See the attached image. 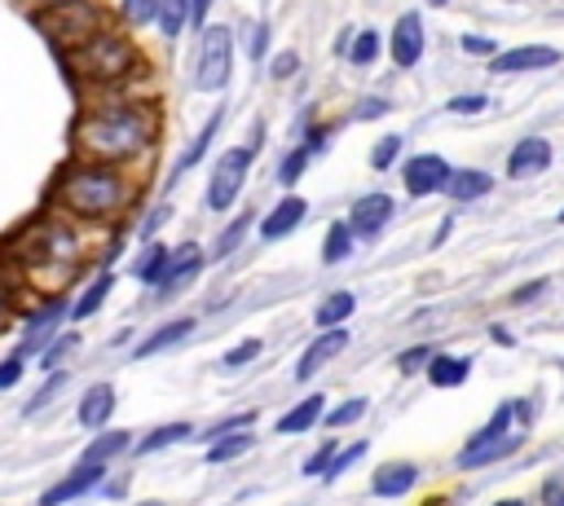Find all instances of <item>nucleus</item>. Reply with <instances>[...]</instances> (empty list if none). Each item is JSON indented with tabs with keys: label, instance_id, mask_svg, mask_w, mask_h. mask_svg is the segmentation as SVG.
Listing matches in <instances>:
<instances>
[{
	"label": "nucleus",
	"instance_id": "obj_21",
	"mask_svg": "<svg viewBox=\"0 0 564 506\" xmlns=\"http://www.w3.org/2000/svg\"><path fill=\"white\" fill-rule=\"evenodd\" d=\"M489 189H494V176H489V172H480V167H454V172H449V180H445V194H449L454 202L485 198Z\"/></svg>",
	"mask_w": 564,
	"mask_h": 506
},
{
	"label": "nucleus",
	"instance_id": "obj_41",
	"mask_svg": "<svg viewBox=\"0 0 564 506\" xmlns=\"http://www.w3.org/2000/svg\"><path fill=\"white\" fill-rule=\"evenodd\" d=\"M366 449H370L366 440H352V444H344L339 453H330V462H326V475H330V480H335V475H344V471H348V466H352V462H357Z\"/></svg>",
	"mask_w": 564,
	"mask_h": 506
},
{
	"label": "nucleus",
	"instance_id": "obj_1",
	"mask_svg": "<svg viewBox=\"0 0 564 506\" xmlns=\"http://www.w3.org/2000/svg\"><path fill=\"white\" fill-rule=\"evenodd\" d=\"M154 136H159V110L145 97H101L84 106L79 119L70 123L75 158L115 163V167H132L137 158H145L154 150Z\"/></svg>",
	"mask_w": 564,
	"mask_h": 506
},
{
	"label": "nucleus",
	"instance_id": "obj_24",
	"mask_svg": "<svg viewBox=\"0 0 564 506\" xmlns=\"http://www.w3.org/2000/svg\"><path fill=\"white\" fill-rule=\"evenodd\" d=\"M467 374H471V361H467V356H449V352H432V356H427V378H432V387H458Z\"/></svg>",
	"mask_w": 564,
	"mask_h": 506
},
{
	"label": "nucleus",
	"instance_id": "obj_20",
	"mask_svg": "<svg viewBox=\"0 0 564 506\" xmlns=\"http://www.w3.org/2000/svg\"><path fill=\"white\" fill-rule=\"evenodd\" d=\"M419 480V466L414 462H383L375 475H370V493L375 497H405Z\"/></svg>",
	"mask_w": 564,
	"mask_h": 506
},
{
	"label": "nucleus",
	"instance_id": "obj_47",
	"mask_svg": "<svg viewBox=\"0 0 564 506\" xmlns=\"http://www.w3.org/2000/svg\"><path fill=\"white\" fill-rule=\"evenodd\" d=\"M458 48L471 53V57H494V53H498L489 35H458Z\"/></svg>",
	"mask_w": 564,
	"mask_h": 506
},
{
	"label": "nucleus",
	"instance_id": "obj_4",
	"mask_svg": "<svg viewBox=\"0 0 564 506\" xmlns=\"http://www.w3.org/2000/svg\"><path fill=\"white\" fill-rule=\"evenodd\" d=\"M13 255L22 268L31 273H57V282L70 277V268H79L84 260V238L70 220H62L57 211L53 216H35L18 238H13Z\"/></svg>",
	"mask_w": 564,
	"mask_h": 506
},
{
	"label": "nucleus",
	"instance_id": "obj_52",
	"mask_svg": "<svg viewBox=\"0 0 564 506\" xmlns=\"http://www.w3.org/2000/svg\"><path fill=\"white\" fill-rule=\"evenodd\" d=\"M330 453H335V444H322V449H317V453H313V458L304 462V471H308V475H317V471H326V462H330Z\"/></svg>",
	"mask_w": 564,
	"mask_h": 506
},
{
	"label": "nucleus",
	"instance_id": "obj_7",
	"mask_svg": "<svg viewBox=\"0 0 564 506\" xmlns=\"http://www.w3.org/2000/svg\"><path fill=\"white\" fill-rule=\"evenodd\" d=\"M35 22H40V31L66 53L70 44H79L84 35H93L97 26H106V22H115V18H110L97 0H75V4H62V9H40Z\"/></svg>",
	"mask_w": 564,
	"mask_h": 506
},
{
	"label": "nucleus",
	"instance_id": "obj_53",
	"mask_svg": "<svg viewBox=\"0 0 564 506\" xmlns=\"http://www.w3.org/2000/svg\"><path fill=\"white\" fill-rule=\"evenodd\" d=\"M163 220H167V207H159V211H150V216H145V224H141V238L150 242V238H154V229H159Z\"/></svg>",
	"mask_w": 564,
	"mask_h": 506
},
{
	"label": "nucleus",
	"instance_id": "obj_37",
	"mask_svg": "<svg viewBox=\"0 0 564 506\" xmlns=\"http://www.w3.org/2000/svg\"><path fill=\"white\" fill-rule=\"evenodd\" d=\"M308 158H313V145H295V150L282 158V167H278V180H282V185H295V180L308 172Z\"/></svg>",
	"mask_w": 564,
	"mask_h": 506
},
{
	"label": "nucleus",
	"instance_id": "obj_26",
	"mask_svg": "<svg viewBox=\"0 0 564 506\" xmlns=\"http://www.w3.org/2000/svg\"><path fill=\"white\" fill-rule=\"evenodd\" d=\"M379 48H383V35H379L375 26H361V31H352L344 57H348L352 66H375V62H379Z\"/></svg>",
	"mask_w": 564,
	"mask_h": 506
},
{
	"label": "nucleus",
	"instance_id": "obj_59",
	"mask_svg": "<svg viewBox=\"0 0 564 506\" xmlns=\"http://www.w3.org/2000/svg\"><path fill=\"white\" fill-rule=\"evenodd\" d=\"M423 4H436V9H445V4H449V0H423Z\"/></svg>",
	"mask_w": 564,
	"mask_h": 506
},
{
	"label": "nucleus",
	"instance_id": "obj_46",
	"mask_svg": "<svg viewBox=\"0 0 564 506\" xmlns=\"http://www.w3.org/2000/svg\"><path fill=\"white\" fill-rule=\"evenodd\" d=\"M22 370H26V356H22V352L4 356V361H0V392H4V387H13V383L22 378Z\"/></svg>",
	"mask_w": 564,
	"mask_h": 506
},
{
	"label": "nucleus",
	"instance_id": "obj_29",
	"mask_svg": "<svg viewBox=\"0 0 564 506\" xmlns=\"http://www.w3.org/2000/svg\"><path fill=\"white\" fill-rule=\"evenodd\" d=\"M194 330V317H176V321H167V326H159L141 348H137V356H154V352H163V348H172V343H181L185 334Z\"/></svg>",
	"mask_w": 564,
	"mask_h": 506
},
{
	"label": "nucleus",
	"instance_id": "obj_10",
	"mask_svg": "<svg viewBox=\"0 0 564 506\" xmlns=\"http://www.w3.org/2000/svg\"><path fill=\"white\" fill-rule=\"evenodd\" d=\"M423 48H427L423 13H419V9H410V13H401V18L392 22V35H388V53H392V62H397L401 70H410V66H419Z\"/></svg>",
	"mask_w": 564,
	"mask_h": 506
},
{
	"label": "nucleus",
	"instance_id": "obj_39",
	"mask_svg": "<svg viewBox=\"0 0 564 506\" xmlns=\"http://www.w3.org/2000/svg\"><path fill=\"white\" fill-rule=\"evenodd\" d=\"M366 414V400L361 396H352V400H344V405H335L330 414H322V422L330 427V431H339V427H348V422H357Z\"/></svg>",
	"mask_w": 564,
	"mask_h": 506
},
{
	"label": "nucleus",
	"instance_id": "obj_14",
	"mask_svg": "<svg viewBox=\"0 0 564 506\" xmlns=\"http://www.w3.org/2000/svg\"><path fill=\"white\" fill-rule=\"evenodd\" d=\"M392 211H397V202H392L388 194H366V198L352 202V211H348L344 220H348L352 238H379V233L388 229Z\"/></svg>",
	"mask_w": 564,
	"mask_h": 506
},
{
	"label": "nucleus",
	"instance_id": "obj_6",
	"mask_svg": "<svg viewBox=\"0 0 564 506\" xmlns=\"http://www.w3.org/2000/svg\"><path fill=\"white\" fill-rule=\"evenodd\" d=\"M229 75H234V26L229 22H207L198 31V53H194L189 84L198 92H220V88H229Z\"/></svg>",
	"mask_w": 564,
	"mask_h": 506
},
{
	"label": "nucleus",
	"instance_id": "obj_2",
	"mask_svg": "<svg viewBox=\"0 0 564 506\" xmlns=\"http://www.w3.org/2000/svg\"><path fill=\"white\" fill-rule=\"evenodd\" d=\"M48 198H53V211H62V216H70L79 224H110L137 202V180H132L128 167L70 158L57 172Z\"/></svg>",
	"mask_w": 564,
	"mask_h": 506
},
{
	"label": "nucleus",
	"instance_id": "obj_8",
	"mask_svg": "<svg viewBox=\"0 0 564 506\" xmlns=\"http://www.w3.org/2000/svg\"><path fill=\"white\" fill-rule=\"evenodd\" d=\"M251 158H256V145H229L225 154H216L212 163V176H207V211H229V202H238L247 176H251Z\"/></svg>",
	"mask_w": 564,
	"mask_h": 506
},
{
	"label": "nucleus",
	"instance_id": "obj_13",
	"mask_svg": "<svg viewBox=\"0 0 564 506\" xmlns=\"http://www.w3.org/2000/svg\"><path fill=\"white\" fill-rule=\"evenodd\" d=\"M551 158H555L551 141L538 136V132H529V136H520V141L511 145V154H507V176H511V180H529V176L546 172Z\"/></svg>",
	"mask_w": 564,
	"mask_h": 506
},
{
	"label": "nucleus",
	"instance_id": "obj_3",
	"mask_svg": "<svg viewBox=\"0 0 564 506\" xmlns=\"http://www.w3.org/2000/svg\"><path fill=\"white\" fill-rule=\"evenodd\" d=\"M62 57H66V70L75 79L93 84V88H115V84H128L132 75L145 70V57L132 44V31L119 26V22L97 26L93 35H84L79 44H70Z\"/></svg>",
	"mask_w": 564,
	"mask_h": 506
},
{
	"label": "nucleus",
	"instance_id": "obj_25",
	"mask_svg": "<svg viewBox=\"0 0 564 506\" xmlns=\"http://www.w3.org/2000/svg\"><path fill=\"white\" fill-rule=\"evenodd\" d=\"M163 264H167V246L150 238V242L141 246V255L132 260V277H137V282H145V286H159V277H163Z\"/></svg>",
	"mask_w": 564,
	"mask_h": 506
},
{
	"label": "nucleus",
	"instance_id": "obj_16",
	"mask_svg": "<svg viewBox=\"0 0 564 506\" xmlns=\"http://www.w3.org/2000/svg\"><path fill=\"white\" fill-rule=\"evenodd\" d=\"M101 475H106V462H84V458H79V466H75L66 480H57L53 488L40 493V506H66V502L84 497L93 484H101Z\"/></svg>",
	"mask_w": 564,
	"mask_h": 506
},
{
	"label": "nucleus",
	"instance_id": "obj_15",
	"mask_svg": "<svg viewBox=\"0 0 564 506\" xmlns=\"http://www.w3.org/2000/svg\"><path fill=\"white\" fill-rule=\"evenodd\" d=\"M344 348H348V330H344V326H326V330L300 352V361H295V378H300V383L313 378V374H317L326 361H335Z\"/></svg>",
	"mask_w": 564,
	"mask_h": 506
},
{
	"label": "nucleus",
	"instance_id": "obj_12",
	"mask_svg": "<svg viewBox=\"0 0 564 506\" xmlns=\"http://www.w3.org/2000/svg\"><path fill=\"white\" fill-rule=\"evenodd\" d=\"M560 62V48L551 44H516V48H498L489 57V70L494 75H524V70H546Z\"/></svg>",
	"mask_w": 564,
	"mask_h": 506
},
{
	"label": "nucleus",
	"instance_id": "obj_36",
	"mask_svg": "<svg viewBox=\"0 0 564 506\" xmlns=\"http://www.w3.org/2000/svg\"><path fill=\"white\" fill-rule=\"evenodd\" d=\"M154 22V0H119V26L137 31Z\"/></svg>",
	"mask_w": 564,
	"mask_h": 506
},
{
	"label": "nucleus",
	"instance_id": "obj_38",
	"mask_svg": "<svg viewBox=\"0 0 564 506\" xmlns=\"http://www.w3.org/2000/svg\"><path fill=\"white\" fill-rule=\"evenodd\" d=\"M247 229H251V216H247V211H238V216L229 220V229L220 233V242L212 246V255H216V260H225L229 251H238V242H242V233H247Z\"/></svg>",
	"mask_w": 564,
	"mask_h": 506
},
{
	"label": "nucleus",
	"instance_id": "obj_35",
	"mask_svg": "<svg viewBox=\"0 0 564 506\" xmlns=\"http://www.w3.org/2000/svg\"><path fill=\"white\" fill-rule=\"evenodd\" d=\"M401 150H405V141H401L397 132L379 136V141H375V150H370V167H375V172H388V167H397Z\"/></svg>",
	"mask_w": 564,
	"mask_h": 506
},
{
	"label": "nucleus",
	"instance_id": "obj_19",
	"mask_svg": "<svg viewBox=\"0 0 564 506\" xmlns=\"http://www.w3.org/2000/svg\"><path fill=\"white\" fill-rule=\"evenodd\" d=\"M115 414V387L110 383H93L84 396H79V427L84 431H101Z\"/></svg>",
	"mask_w": 564,
	"mask_h": 506
},
{
	"label": "nucleus",
	"instance_id": "obj_5",
	"mask_svg": "<svg viewBox=\"0 0 564 506\" xmlns=\"http://www.w3.org/2000/svg\"><path fill=\"white\" fill-rule=\"evenodd\" d=\"M529 427H533V405H529V400H502V405L489 414V422L463 444V453H458L454 462H458L463 471L494 466V462H502L507 453H516V449L524 444Z\"/></svg>",
	"mask_w": 564,
	"mask_h": 506
},
{
	"label": "nucleus",
	"instance_id": "obj_17",
	"mask_svg": "<svg viewBox=\"0 0 564 506\" xmlns=\"http://www.w3.org/2000/svg\"><path fill=\"white\" fill-rule=\"evenodd\" d=\"M304 216H308V202H304L300 194H286V198H278V202L264 211V220H260V238H264V242H278V238H286L291 229H300Z\"/></svg>",
	"mask_w": 564,
	"mask_h": 506
},
{
	"label": "nucleus",
	"instance_id": "obj_32",
	"mask_svg": "<svg viewBox=\"0 0 564 506\" xmlns=\"http://www.w3.org/2000/svg\"><path fill=\"white\" fill-rule=\"evenodd\" d=\"M348 255H352V229H348V220H335V224L326 229L322 260H326V264H339V260H348Z\"/></svg>",
	"mask_w": 564,
	"mask_h": 506
},
{
	"label": "nucleus",
	"instance_id": "obj_44",
	"mask_svg": "<svg viewBox=\"0 0 564 506\" xmlns=\"http://www.w3.org/2000/svg\"><path fill=\"white\" fill-rule=\"evenodd\" d=\"M260 348H264L260 339H242L238 348H229V352H225V365H247V361H256V356H260Z\"/></svg>",
	"mask_w": 564,
	"mask_h": 506
},
{
	"label": "nucleus",
	"instance_id": "obj_28",
	"mask_svg": "<svg viewBox=\"0 0 564 506\" xmlns=\"http://www.w3.org/2000/svg\"><path fill=\"white\" fill-rule=\"evenodd\" d=\"M185 18H189V0H154V26L163 40H176L185 31Z\"/></svg>",
	"mask_w": 564,
	"mask_h": 506
},
{
	"label": "nucleus",
	"instance_id": "obj_62",
	"mask_svg": "<svg viewBox=\"0 0 564 506\" xmlns=\"http://www.w3.org/2000/svg\"><path fill=\"white\" fill-rule=\"evenodd\" d=\"M560 224H564V207H560Z\"/></svg>",
	"mask_w": 564,
	"mask_h": 506
},
{
	"label": "nucleus",
	"instance_id": "obj_11",
	"mask_svg": "<svg viewBox=\"0 0 564 506\" xmlns=\"http://www.w3.org/2000/svg\"><path fill=\"white\" fill-rule=\"evenodd\" d=\"M70 312H66V299L62 295H53L48 304H40L35 312H26V326H22V356L26 352H44L48 343H53V334H57V326L66 321Z\"/></svg>",
	"mask_w": 564,
	"mask_h": 506
},
{
	"label": "nucleus",
	"instance_id": "obj_55",
	"mask_svg": "<svg viewBox=\"0 0 564 506\" xmlns=\"http://www.w3.org/2000/svg\"><path fill=\"white\" fill-rule=\"evenodd\" d=\"M542 286H546V282H533V286H524V290H516V299H520V304H524V299H533V295H538V290H542Z\"/></svg>",
	"mask_w": 564,
	"mask_h": 506
},
{
	"label": "nucleus",
	"instance_id": "obj_45",
	"mask_svg": "<svg viewBox=\"0 0 564 506\" xmlns=\"http://www.w3.org/2000/svg\"><path fill=\"white\" fill-rule=\"evenodd\" d=\"M427 356H432V348H427V343H419V348L401 352V356H397V365H401V374H419V370L427 365Z\"/></svg>",
	"mask_w": 564,
	"mask_h": 506
},
{
	"label": "nucleus",
	"instance_id": "obj_40",
	"mask_svg": "<svg viewBox=\"0 0 564 506\" xmlns=\"http://www.w3.org/2000/svg\"><path fill=\"white\" fill-rule=\"evenodd\" d=\"M66 383H70V374H66V370H53V378H48V383H44V387H40V392L31 396V405H26V414H35L40 405H48V400H57V396L66 392Z\"/></svg>",
	"mask_w": 564,
	"mask_h": 506
},
{
	"label": "nucleus",
	"instance_id": "obj_23",
	"mask_svg": "<svg viewBox=\"0 0 564 506\" xmlns=\"http://www.w3.org/2000/svg\"><path fill=\"white\" fill-rule=\"evenodd\" d=\"M322 414H326V396H322V392H313V396H304L295 409H286V414L278 418V431H282V436L308 431V427H317V422H322Z\"/></svg>",
	"mask_w": 564,
	"mask_h": 506
},
{
	"label": "nucleus",
	"instance_id": "obj_49",
	"mask_svg": "<svg viewBox=\"0 0 564 506\" xmlns=\"http://www.w3.org/2000/svg\"><path fill=\"white\" fill-rule=\"evenodd\" d=\"M207 9H212V0H189V18H185V26H189V31H203V26H207Z\"/></svg>",
	"mask_w": 564,
	"mask_h": 506
},
{
	"label": "nucleus",
	"instance_id": "obj_31",
	"mask_svg": "<svg viewBox=\"0 0 564 506\" xmlns=\"http://www.w3.org/2000/svg\"><path fill=\"white\" fill-rule=\"evenodd\" d=\"M110 286H115V273H97V277H93V286H88V290H84V295L75 299V308H70V317H75V321H84V317H93V312H97V308L106 304V295H110Z\"/></svg>",
	"mask_w": 564,
	"mask_h": 506
},
{
	"label": "nucleus",
	"instance_id": "obj_18",
	"mask_svg": "<svg viewBox=\"0 0 564 506\" xmlns=\"http://www.w3.org/2000/svg\"><path fill=\"white\" fill-rule=\"evenodd\" d=\"M198 268H203V246H198V242H181V246H167V264H163V277H159V286H163V290H172V286L189 282Z\"/></svg>",
	"mask_w": 564,
	"mask_h": 506
},
{
	"label": "nucleus",
	"instance_id": "obj_30",
	"mask_svg": "<svg viewBox=\"0 0 564 506\" xmlns=\"http://www.w3.org/2000/svg\"><path fill=\"white\" fill-rule=\"evenodd\" d=\"M128 444H132V436H128V431H119V427H110V431H106V427H101V436L84 449V462H110V458H119Z\"/></svg>",
	"mask_w": 564,
	"mask_h": 506
},
{
	"label": "nucleus",
	"instance_id": "obj_27",
	"mask_svg": "<svg viewBox=\"0 0 564 506\" xmlns=\"http://www.w3.org/2000/svg\"><path fill=\"white\" fill-rule=\"evenodd\" d=\"M247 449H256V440H251V431H247V427H242V431H225V436H216V440H212L207 462H212V466H220V462L242 458Z\"/></svg>",
	"mask_w": 564,
	"mask_h": 506
},
{
	"label": "nucleus",
	"instance_id": "obj_51",
	"mask_svg": "<svg viewBox=\"0 0 564 506\" xmlns=\"http://www.w3.org/2000/svg\"><path fill=\"white\" fill-rule=\"evenodd\" d=\"M542 497H546V506H564V475L546 480V484H542Z\"/></svg>",
	"mask_w": 564,
	"mask_h": 506
},
{
	"label": "nucleus",
	"instance_id": "obj_22",
	"mask_svg": "<svg viewBox=\"0 0 564 506\" xmlns=\"http://www.w3.org/2000/svg\"><path fill=\"white\" fill-rule=\"evenodd\" d=\"M220 119H225L220 110H212V114H207V123L198 128V136H194V141L181 150V158L172 163V180H181V176H185V172H189V167H194V163L207 154V145H212V141H216V132H220Z\"/></svg>",
	"mask_w": 564,
	"mask_h": 506
},
{
	"label": "nucleus",
	"instance_id": "obj_54",
	"mask_svg": "<svg viewBox=\"0 0 564 506\" xmlns=\"http://www.w3.org/2000/svg\"><path fill=\"white\" fill-rule=\"evenodd\" d=\"M31 4V13H40V9H62V4H75V0H26Z\"/></svg>",
	"mask_w": 564,
	"mask_h": 506
},
{
	"label": "nucleus",
	"instance_id": "obj_58",
	"mask_svg": "<svg viewBox=\"0 0 564 506\" xmlns=\"http://www.w3.org/2000/svg\"><path fill=\"white\" fill-rule=\"evenodd\" d=\"M494 506H524L520 497H502V502H494Z\"/></svg>",
	"mask_w": 564,
	"mask_h": 506
},
{
	"label": "nucleus",
	"instance_id": "obj_56",
	"mask_svg": "<svg viewBox=\"0 0 564 506\" xmlns=\"http://www.w3.org/2000/svg\"><path fill=\"white\" fill-rule=\"evenodd\" d=\"M489 334H494V339H498V343H502V348H511V343H516V339H511V334H507V330H502V326H494V330H489Z\"/></svg>",
	"mask_w": 564,
	"mask_h": 506
},
{
	"label": "nucleus",
	"instance_id": "obj_43",
	"mask_svg": "<svg viewBox=\"0 0 564 506\" xmlns=\"http://www.w3.org/2000/svg\"><path fill=\"white\" fill-rule=\"evenodd\" d=\"M295 70H300V53H291V48H282V53L269 62V75H273V79H291Z\"/></svg>",
	"mask_w": 564,
	"mask_h": 506
},
{
	"label": "nucleus",
	"instance_id": "obj_48",
	"mask_svg": "<svg viewBox=\"0 0 564 506\" xmlns=\"http://www.w3.org/2000/svg\"><path fill=\"white\" fill-rule=\"evenodd\" d=\"M392 106L383 101V97H366V101H357L352 106V119H379V114H388Z\"/></svg>",
	"mask_w": 564,
	"mask_h": 506
},
{
	"label": "nucleus",
	"instance_id": "obj_61",
	"mask_svg": "<svg viewBox=\"0 0 564 506\" xmlns=\"http://www.w3.org/2000/svg\"><path fill=\"white\" fill-rule=\"evenodd\" d=\"M137 506H163V502H137Z\"/></svg>",
	"mask_w": 564,
	"mask_h": 506
},
{
	"label": "nucleus",
	"instance_id": "obj_60",
	"mask_svg": "<svg viewBox=\"0 0 564 506\" xmlns=\"http://www.w3.org/2000/svg\"><path fill=\"white\" fill-rule=\"evenodd\" d=\"M427 506H454V502H441V497H432V502H427Z\"/></svg>",
	"mask_w": 564,
	"mask_h": 506
},
{
	"label": "nucleus",
	"instance_id": "obj_50",
	"mask_svg": "<svg viewBox=\"0 0 564 506\" xmlns=\"http://www.w3.org/2000/svg\"><path fill=\"white\" fill-rule=\"evenodd\" d=\"M264 48H269V22H256V26H251V57L260 62Z\"/></svg>",
	"mask_w": 564,
	"mask_h": 506
},
{
	"label": "nucleus",
	"instance_id": "obj_9",
	"mask_svg": "<svg viewBox=\"0 0 564 506\" xmlns=\"http://www.w3.org/2000/svg\"><path fill=\"white\" fill-rule=\"evenodd\" d=\"M449 172H454V163L441 158V154H410L401 163V185H405L410 198H427V194H441L445 189Z\"/></svg>",
	"mask_w": 564,
	"mask_h": 506
},
{
	"label": "nucleus",
	"instance_id": "obj_42",
	"mask_svg": "<svg viewBox=\"0 0 564 506\" xmlns=\"http://www.w3.org/2000/svg\"><path fill=\"white\" fill-rule=\"evenodd\" d=\"M485 106H489V97H485V92H458V97H449V101H445V110H449V114H480Z\"/></svg>",
	"mask_w": 564,
	"mask_h": 506
},
{
	"label": "nucleus",
	"instance_id": "obj_33",
	"mask_svg": "<svg viewBox=\"0 0 564 506\" xmlns=\"http://www.w3.org/2000/svg\"><path fill=\"white\" fill-rule=\"evenodd\" d=\"M352 308H357L352 290H335V295L322 299V308H317V326H339V321L352 317Z\"/></svg>",
	"mask_w": 564,
	"mask_h": 506
},
{
	"label": "nucleus",
	"instance_id": "obj_34",
	"mask_svg": "<svg viewBox=\"0 0 564 506\" xmlns=\"http://www.w3.org/2000/svg\"><path fill=\"white\" fill-rule=\"evenodd\" d=\"M189 422H167V427H159V431H150L145 440H141V449L137 453H159V449H167V444H181V440H189Z\"/></svg>",
	"mask_w": 564,
	"mask_h": 506
},
{
	"label": "nucleus",
	"instance_id": "obj_57",
	"mask_svg": "<svg viewBox=\"0 0 564 506\" xmlns=\"http://www.w3.org/2000/svg\"><path fill=\"white\" fill-rule=\"evenodd\" d=\"M9 312H13V308H9V295H0V330L9 326Z\"/></svg>",
	"mask_w": 564,
	"mask_h": 506
}]
</instances>
